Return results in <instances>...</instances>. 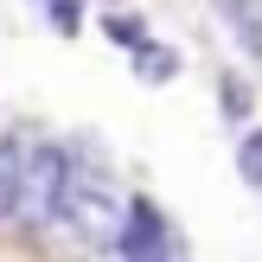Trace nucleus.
<instances>
[{"instance_id":"f257e3e1","label":"nucleus","mask_w":262,"mask_h":262,"mask_svg":"<svg viewBox=\"0 0 262 262\" xmlns=\"http://www.w3.org/2000/svg\"><path fill=\"white\" fill-rule=\"evenodd\" d=\"M58 217L90 243H122V224H128V205L122 192L109 186L102 166H83L71 160V179H64V199H58Z\"/></svg>"},{"instance_id":"f03ea898","label":"nucleus","mask_w":262,"mask_h":262,"mask_svg":"<svg viewBox=\"0 0 262 262\" xmlns=\"http://www.w3.org/2000/svg\"><path fill=\"white\" fill-rule=\"evenodd\" d=\"M64 179H71V154H64V147H32V160H26V186H19V217H26V224L58 217Z\"/></svg>"},{"instance_id":"7ed1b4c3","label":"nucleus","mask_w":262,"mask_h":262,"mask_svg":"<svg viewBox=\"0 0 262 262\" xmlns=\"http://www.w3.org/2000/svg\"><path fill=\"white\" fill-rule=\"evenodd\" d=\"M115 256L122 262H173V230H166L154 199H128V224H122Z\"/></svg>"},{"instance_id":"20e7f679","label":"nucleus","mask_w":262,"mask_h":262,"mask_svg":"<svg viewBox=\"0 0 262 262\" xmlns=\"http://www.w3.org/2000/svg\"><path fill=\"white\" fill-rule=\"evenodd\" d=\"M26 160H32V147H19L13 135H0V217H19V186H26Z\"/></svg>"},{"instance_id":"39448f33","label":"nucleus","mask_w":262,"mask_h":262,"mask_svg":"<svg viewBox=\"0 0 262 262\" xmlns=\"http://www.w3.org/2000/svg\"><path fill=\"white\" fill-rule=\"evenodd\" d=\"M217 13H224V26L237 32V45L262 58V0H217Z\"/></svg>"},{"instance_id":"423d86ee","label":"nucleus","mask_w":262,"mask_h":262,"mask_svg":"<svg viewBox=\"0 0 262 262\" xmlns=\"http://www.w3.org/2000/svg\"><path fill=\"white\" fill-rule=\"evenodd\" d=\"M135 77H141V83H173V77H179V51L147 38V45L135 51Z\"/></svg>"},{"instance_id":"0eeeda50","label":"nucleus","mask_w":262,"mask_h":262,"mask_svg":"<svg viewBox=\"0 0 262 262\" xmlns=\"http://www.w3.org/2000/svg\"><path fill=\"white\" fill-rule=\"evenodd\" d=\"M237 173H243V186L262 192V128H250V135L237 141Z\"/></svg>"},{"instance_id":"6e6552de","label":"nucleus","mask_w":262,"mask_h":262,"mask_svg":"<svg viewBox=\"0 0 262 262\" xmlns=\"http://www.w3.org/2000/svg\"><path fill=\"white\" fill-rule=\"evenodd\" d=\"M217 102H224L230 122H243V115H250V83H243L237 71H224V77H217Z\"/></svg>"},{"instance_id":"1a4fd4ad","label":"nucleus","mask_w":262,"mask_h":262,"mask_svg":"<svg viewBox=\"0 0 262 262\" xmlns=\"http://www.w3.org/2000/svg\"><path fill=\"white\" fill-rule=\"evenodd\" d=\"M102 32H109L115 45H128V51H141V45H147V26H141L135 13H109V19H102Z\"/></svg>"},{"instance_id":"9d476101","label":"nucleus","mask_w":262,"mask_h":262,"mask_svg":"<svg viewBox=\"0 0 262 262\" xmlns=\"http://www.w3.org/2000/svg\"><path fill=\"white\" fill-rule=\"evenodd\" d=\"M77 26H83V7H77V0H51V32H64V38H71Z\"/></svg>"},{"instance_id":"9b49d317","label":"nucleus","mask_w":262,"mask_h":262,"mask_svg":"<svg viewBox=\"0 0 262 262\" xmlns=\"http://www.w3.org/2000/svg\"><path fill=\"white\" fill-rule=\"evenodd\" d=\"M45 7H51V0H45Z\"/></svg>"},{"instance_id":"f8f14e48","label":"nucleus","mask_w":262,"mask_h":262,"mask_svg":"<svg viewBox=\"0 0 262 262\" xmlns=\"http://www.w3.org/2000/svg\"><path fill=\"white\" fill-rule=\"evenodd\" d=\"M173 262H179V256H173Z\"/></svg>"}]
</instances>
